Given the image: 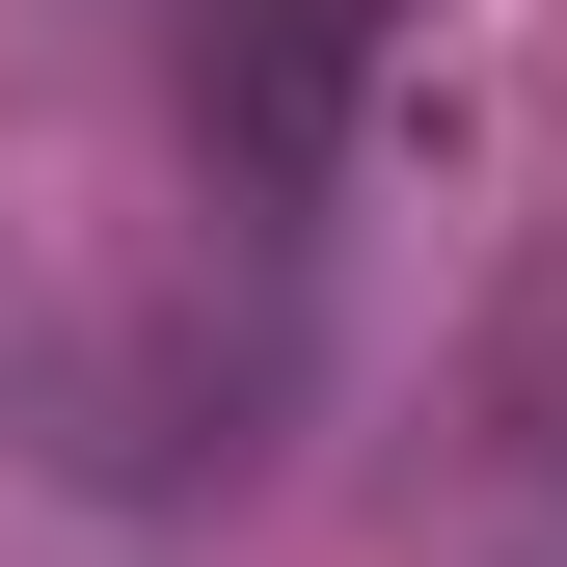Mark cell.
I'll use <instances>...</instances> for the list:
<instances>
[{
  "label": "cell",
  "instance_id": "6da1fadb",
  "mask_svg": "<svg viewBox=\"0 0 567 567\" xmlns=\"http://www.w3.org/2000/svg\"><path fill=\"white\" fill-rule=\"evenodd\" d=\"M379 54H405V0H189V163H217L244 244H298L324 189H351Z\"/></svg>",
  "mask_w": 567,
  "mask_h": 567
}]
</instances>
